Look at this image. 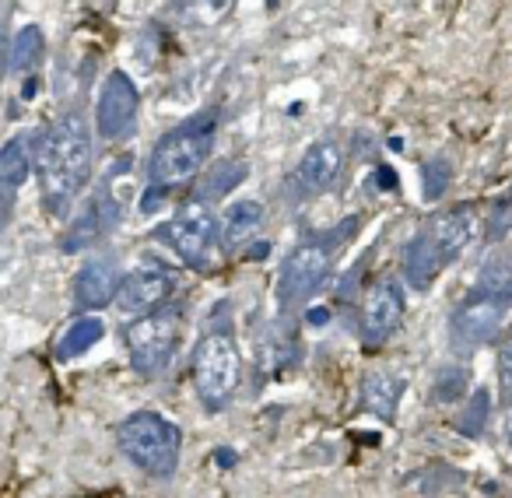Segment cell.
<instances>
[{
  "instance_id": "cell-1",
  "label": "cell",
  "mask_w": 512,
  "mask_h": 498,
  "mask_svg": "<svg viewBox=\"0 0 512 498\" xmlns=\"http://www.w3.org/2000/svg\"><path fill=\"white\" fill-rule=\"evenodd\" d=\"M36 172L46 211L67 214L92 176V134L78 113H64L36 137Z\"/></svg>"
},
{
  "instance_id": "cell-2",
  "label": "cell",
  "mask_w": 512,
  "mask_h": 498,
  "mask_svg": "<svg viewBox=\"0 0 512 498\" xmlns=\"http://www.w3.org/2000/svg\"><path fill=\"white\" fill-rule=\"evenodd\" d=\"M214 134H218V120L214 113H197L190 120H183L179 127H172L162 141L155 144L148 162V179H151V193L144 197L141 211H155V200L162 193L176 190V186L190 183L200 172V165L207 162L214 148Z\"/></svg>"
},
{
  "instance_id": "cell-3",
  "label": "cell",
  "mask_w": 512,
  "mask_h": 498,
  "mask_svg": "<svg viewBox=\"0 0 512 498\" xmlns=\"http://www.w3.org/2000/svg\"><path fill=\"white\" fill-rule=\"evenodd\" d=\"M477 232V211L470 204L446 207V211L432 214L421 225V232L407 242L404 253V274L414 288H428L442 271L449 267V260L460 257L467 242Z\"/></svg>"
},
{
  "instance_id": "cell-4",
  "label": "cell",
  "mask_w": 512,
  "mask_h": 498,
  "mask_svg": "<svg viewBox=\"0 0 512 498\" xmlns=\"http://www.w3.org/2000/svg\"><path fill=\"white\" fill-rule=\"evenodd\" d=\"M358 225V218H348L344 225L327 228L320 235H309L299 246L288 253L285 267H281L278 278V302L285 309L299 306V302L313 299L323 288V281L330 278V267H334V253L351 239V228Z\"/></svg>"
},
{
  "instance_id": "cell-5",
  "label": "cell",
  "mask_w": 512,
  "mask_h": 498,
  "mask_svg": "<svg viewBox=\"0 0 512 498\" xmlns=\"http://www.w3.org/2000/svg\"><path fill=\"white\" fill-rule=\"evenodd\" d=\"M120 442V453L134 463L137 470L151 477H172L179 467V446H183V435L172 425L169 418L155 411H137L116 432Z\"/></svg>"
},
{
  "instance_id": "cell-6",
  "label": "cell",
  "mask_w": 512,
  "mask_h": 498,
  "mask_svg": "<svg viewBox=\"0 0 512 498\" xmlns=\"http://www.w3.org/2000/svg\"><path fill=\"white\" fill-rule=\"evenodd\" d=\"M242 379V355L232 330H207L193 355V386L207 411H225Z\"/></svg>"
},
{
  "instance_id": "cell-7",
  "label": "cell",
  "mask_w": 512,
  "mask_h": 498,
  "mask_svg": "<svg viewBox=\"0 0 512 498\" xmlns=\"http://www.w3.org/2000/svg\"><path fill=\"white\" fill-rule=\"evenodd\" d=\"M218 221L204 200H190L176 218L158 228V239L193 271H211L218 260Z\"/></svg>"
},
{
  "instance_id": "cell-8",
  "label": "cell",
  "mask_w": 512,
  "mask_h": 498,
  "mask_svg": "<svg viewBox=\"0 0 512 498\" xmlns=\"http://www.w3.org/2000/svg\"><path fill=\"white\" fill-rule=\"evenodd\" d=\"M127 355L130 365H134L137 376H158L165 372V365L172 362L179 344V327L172 316H151L144 313L141 320H134L127 327Z\"/></svg>"
},
{
  "instance_id": "cell-9",
  "label": "cell",
  "mask_w": 512,
  "mask_h": 498,
  "mask_svg": "<svg viewBox=\"0 0 512 498\" xmlns=\"http://www.w3.org/2000/svg\"><path fill=\"white\" fill-rule=\"evenodd\" d=\"M509 309L502 302H495L491 295L470 292L467 299L456 306L453 320H449V334H453V344L460 351H474L481 344L495 341V334L502 330V320Z\"/></svg>"
},
{
  "instance_id": "cell-10",
  "label": "cell",
  "mask_w": 512,
  "mask_h": 498,
  "mask_svg": "<svg viewBox=\"0 0 512 498\" xmlns=\"http://www.w3.org/2000/svg\"><path fill=\"white\" fill-rule=\"evenodd\" d=\"M137 109H141V92L130 81V74L113 71L106 78L99 92V109H95V120H99V134L106 141H123V137L134 134L137 127Z\"/></svg>"
},
{
  "instance_id": "cell-11",
  "label": "cell",
  "mask_w": 512,
  "mask_h": 498,
  "mask_svg": "<svg viewBox=\"0 0 512 498\" xmlns=\"http://www.w3.org/2000/svg\"><path fill=\"white\" fill-rule=\"evenodd\" d=\"M176 288V274L162 264H141L116 285V306L123 313H155Z\"/></svg>"
},
{
  "instance_id": "cell-12",
  "label": "cell",
  "mask_w": 512,
  "mask_h": 498,
  "mask_svg": "<svg viewBox=\"0 0 512 498\" xmlns=\"http://www.w3.org/2000/svg\"><path fill=\"white\" fill-rule=\"evenodd\" d=\"M341 172H344V144L337 141V137H323V141L306 148L299 169H295V186H299L306 197L327 193L330 186L341 179Z\"/></svg>"
},
{
  "instance_id": "cell-13",
  "label": "cell",
  "mask_w": 512,
  "mask_h": 498,
  "mask_svg": "<svg viewBox=\"0 0 512 498\" xmlns=\"http://www.w3.org/2000/svg\"><path fill=\"white\" fill-rule=\"evenodd\" d=\"M404 316V292L397 281H379L376 292L369 295V306L362 316V344L365 348H379L393 337Z\"/></svg>"
},
{
  "instance_id": "cell-14",
  "label": "cell",
  "mask_w": 512,
  "mask_h": 498,
  "mask_svg": "<svg viewBox=\"0 0 512 498\" xmlns=\"http://www.w3.org/2000/svg\"><path fill=\"white\" fill-rule=\"evenodd\" d=\"M116 267L109 260H88L74 278V302L78 309H102L116 299Z\"/></svg>"
},
{
  "instance_id": "cell-15",
  "label": "cell",
  "mask_w": 512,
  "mask_h": 498,
  "mask_svg": "<svg viewBox=\"0 0 512 498\" xmlns=\"http://www.w3.org/2000/svg\"><path fill=\"white\" fill-rule=\"evenodd\" d=\"M264 225V207L256 200H239V204L228 207L225 221H221V242L225 249H242Z\"/></svg>"
},
{
  "instance_id": "cell-16",
  "label": "cell",
  "mask_w": 512,
  "mask_h": 498,
  "mask_svg": "<svg viewBox=\"0 0 512 498\" xmlns=\"http://www.w3.org/2000/svg\"><path fill=\"white\" fill-rule=\"evenodd\" d=\"M400 393H404V379L390 376V372H372L362 383V407L376 414V418L390 421L397 414Z\"/></svg>"
},
{
  "instance_id": "cell-17",
  "label": "cell",
  "mask_w": 512,
  "mask_h": 498,
  "mask_svg": "<svg viewBox=\"0 0 512 498\" xmlns=\"http://www.w3.org/2000/svg\"><path fill=\"white\" fill-rule=\"evenodd\" d=\"M116 218H120V207H113L106 197H95L92 204H88V211L81 214L78 225L71 228V235L64 239V249H81L85 242L99 239V235L106 232Z\"/></svg>"
},
{
  "instance_id": "cell-18",
  "label": "cell",
  "mask_w": 512,
  "mask_h": 498,
  "mask_svg": "<svg viewBox=\"0 0 512 498\" xmlns=\"http://www.w3.org/2000/svg\"><path fill=\"white\" fill-rule=\"evenodd\" d=\"M32 144L36 141L29 134H18L0 148V179L4 183L22 186L32 176V165H36V148Z\"/></svg>"
},
{
  "instance_id": "cell-19",
  "label": "cell",
  "mask_w": 512,
  "mask_h": 498,
  "mask_svg": "<svg viewBox=\"0 0 512 498\" xmlns=\"http://www.w3.org/2000/svg\"><path fill=\"white\" fill-rule=\"evenodd\" d=\"M474 292L491 295L495 302H502L505 309H512V253H498L477 274Z\"/></svg>"
},
{
  "instance_id": "cell-20",
  "label": "cell",
  "mask_w": 512,
  "mask_h": 498,
  "mask_svg": "<svg viewBox=\"0 0 512 498\" xmlns=\"http://www.w3.org/2000/svg\"><path fill=\"white\" fill-rule=\"evenodd\" d=\"M102 334H106V323H102L99 316H81V320L71 323V330L60 337L57 358L60 362H74V358H81L85 351H92L95 344L102 341Z\"/></svg>"
},
{
  "instance_id": "cell-21",
  "label": "cell",
  "mask_w": 512,
  "mask_h": 498,
  "mask_svg": "<svg viewBox=\"0 0 512 498\" xmlns=\"http://www.w3.org/2000/svg\"><path fill=\"white\" fill-rule=\"evenodd\" d=\"M43 60H46L43 29H39V25H25L15 36V46H11V67H15L18 74H29V71H36Z\"/></svg>"
},
{
  "instance_id": "cell-22",
  "label": "cell",
  "mask_w": 512,
  "mask_h": 498,
  "mask_svg": "<svg viewBox=\"0 0 512 498\" xmlns=\"http://www.w3.org/2000/svg\"><path fill=\"white\" fill-rule=\"evenodd\" d=\"M246 179V162H218L207 176H200V186H197V197L193 200H214V197H225L228 190H235V186Z\"/></svg>"
},
{
  "instance_id": "cell-23",
  "label": "cell",
  "mask_w": 512,
  "mask_h": 498,
  "mask_svg": "<svg viewBox=\"0 0 512 498\" xmlns=\"http://www.w3.org/2000/svg\"><path fill=\"white\" fill-rule=\"evenodd\" d=\"M488 411H491L488 390H477L474 397L467 400V411H463V414H460V421H456L460 435H467V439H477V435L484 432V421H488Z\"/></svg>"
},
{
  "instance_id": "cell-24",
  "label": "cell",
  "mask_w": 512,
  "mask_h": 498,
  "mask_svg": "<svg viewBox=\"0 0 512 498\" xmlns=\"http://www.w3.org/2000/svg\"><path fill=\"white\" fill-rule=\"evenodd\" d=\"M449 176H453V169H449L446 158H428L425 169H421V193H425V200H439L449 186Z\"/></svg>"
},
{
  "instance_id": "cell-25",
  "label": "cell",
  "mask_w": 512,
  "mask_h": 498,
  "mask_svg": "<svg viewBox=\"0 0 512 498\" xmlns=\"http://www.w3.org/2000/svg\"><path fill=\"white\" fill-rule=\"evenodd\" d=\"M467 390V369H442L439 383H435V400L449 404V400H460Z\"/></svg>"
},
{
  "instance_id": "cell-26",
  "label": "cell",
  "mask_w": 512,
  "mask_h": 498,
  "mask_svg": "<svg viewBox=\"0 0 512 498\" xmlns=\"http://www.w3.org/2000/svg\"><path fill=\"white\" fill-rule=\"evenodd\" d=\"M498 386H502V397L512 404V341L498 355Z\"/></svg>"
},
{
  "instance_id": "cell-27",
  "label": "cell",
  "mask_w": 512,
  "mask_h": 498,
  "mask_svg": "<svg viewBox=\"0 0 512 498\" xmlns=\"http://www.w3.org/2000/svg\"><path fill=\"white\" fill-rule=\"evenodd\" d=\"M15 200H18V186H11V183L0 179V228L8 225L11 214H15Z\"/></svg>"
},
{
  "instance_id": "cell-28",
  "label": "cell",
  "mask_w": 512,
  "mask_h": 498,
  "mask_svg": "<svg viewBox=\"0 0 512 498\" xmlns=\"http://www.w3.org/2000/svg\"><path fill=\"white\" fill-rule=\"evenodd\" d=\"M309 323H316V327L327 323V309H313V313H309Z\"/></svg>"
},
{
  "instance_id": "cell-29",
  "label": "cell",
  "mask_w": 512,
  "mask_h": 498,
  "mask_svg": "<svg viewBox=\"0 0 512 498\" xmlns=\"http://www.w3.org/2000/svg\"><path fill=\"white\" fill-rule=\"evenodd\" d=\"M207 4H211V8H225L228 0H207Z\"/></svg>"
},
{
  "instance_id": "cell-30",
  "label": "cell",
  "mask_w": 512,
  "mask_h": 498,
  "mask_svg": "<svg viewBox=\"0 0 512 498\" xmlns=\"http://www.w3.org/2000/svg\"><path fill=\"white\" fill-rule=\"evenodd\" d=\"M0 78H4V43H0Z\"/></svg>"
}]
</instances>
